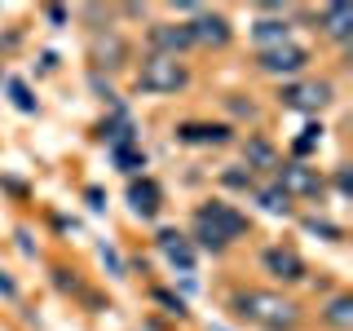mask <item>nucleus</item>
I'll use <instances>...</instances> for the list:
<instances>
[{"mask_svg":"<svg viewBox=\"0 0 353 331\" xmlns=\"http://www.w3.org/2000/svg\"><path fill=\"white\" fill-rule=\"evenodd\" d=\"M279 163H283V154H279V146H274L270 132H248V137H243V168H248L252 177H256V172H274Z\"/></svg>","mask_w":353,"mask_h":331,"instance_id":"13","label":"nucleus"},{"mask_svg":"<svg viewBox=\"0 0 353 331\" xmlns=\"http://www.w3.org/2000/svg\"><path fill=\"white\" fill-rule=\"evenodd\" d=\"M124 203H128V212L132 217H141V221H154L163 212V185L154 181L150 172H141V177H132L128 181V194H124Z\"/></svg>","mask_w":353,"mask_h":331,"instance_id":"12","label":"nucleus"},{"mask_svg":"<svg viewBox=\"0 0 353 331\" xmlns=\"http://www.w3.org/2000/svg\"><path fill=\"white\" fill-rule=\"evenodd\" d=\"M185 27H190V40L199 49H225V44L234 40V22L221 14V9H199Z\"/></svg>","mask_w":353,"mask_h":331,"instance_id":"9","label":"nucleus"},{"mask_svg":"<svg viewBox=\"0 0 353 331\" xmlns=\"http://www.w3.org/2000/svg\"><path fill=\"white\" fill-rule=\"evenodd\" d=\"M194 40H190V27L185 22H150L146 27V53H159V58H181L190 53Z\"/></svg>","mask_w":353,"mask_h":331,"instance_id":"11","label":"nucleus"},{"mask_svg":"<svg viewBox=\"0 0 353 331\" xmlns=\"http://www.w3.org/2000/svg\"><path fill=\"white\" fill-rule=\"evenodd\" d=\"M154 248L168 257L172 270H181V274H194V265H199V252H194V243L185 239V230H159L154 234Z\"/></svg>","mask_w":353,"mask_h":331,"instance_id":"14","label":"nucleus"},{"mask_svg":"<svg viewBox=\"0 0 353 331\" xmlns=\"http://www.w3.org/2000/svg\"><path fill=\"white\" fill-rule=\"evenodd\" d=\"M110 159H115L119 172H128V181L137 172H146V150L141 146H110Z\"/></svg>","mask_w":353,"mask_h":331,"instance_id":"20","label":"nucleus"},{"mask_svg":"<svg viewBox=\"0 0 353 331\" xmlns=\"http://www.w3.org/2000/svg\"><path fill=\"white\" fill-rule=\"evenodd\" d=\"M252 203H256L261 212H270V217H292V212H296V203L270 181V177H265V181H256V190H252Z\"/></svg>","mask_w":353,"mask_h":331,"instance_id":"17","label":"nucleus"},{"mask_svg":"<svg viewBox=\"0 0 353 331\" xmlns=\"http://www.w3.org/2000/svg\"><path fill=\"white\" fill-rule=\"evenodd\" d=\"M274 102L283 110H301V115H323V110L336 102V84L318 80V75H296V80H283Z\"/></svg>","mask_w":353,"mask_h":331,"instance_id":"4","label":"nucleus"},{"mask_svg":"<svg viewBox=\"0 0 353 331\" xmlns=\"http://www.w3.org/2000/svg\"><path fill=\"white\" fill-rule=\"evenodd\" d=\"M225 110H230L234 119H256V106L243 102V93H230V97H225Z\"/></svg>","mask_w":353,"mask_h":331,"instance_id":"24","label":"nucleus"},{"mask_svg":"<svg viewBox=\"0 0 353 331\" xmlns=\"http://www.w3.org/2000/svg\"><path fill=\"white\" fill-rule=\"evenodd\" d=\"M301 225L309 230V234H323L327 243H340V239H345V225H336V221H327V217H301Z\"/></svg>","mask_w":353,"mask_h":331,"instance_id":"21","label":"nucleus"},{"mask_svg":"<svg viewBox=\"0 0 353 331\" xmlns=\"http://www.w3.org/2000/svg\"><path fill=\"white\" fill-rule=\"evenodd\" d=\"M216 181H221V190H234V194H252V190H256V177L243 168V163H230V168H221Z\"/></svg>","mask_w":353,"mask_h":331,"instance_id":"19","label":"nucleus"},{"mask_svg":"<svg viewBox=\"0 0 353 331\" xmlns=\"http://www.w3.org/2000/svg\"><path fill=\"white\" fill-rule=\"evenodd\" d=\"M194 84L190 62L181 58H159V53H146L137 66H132V88L146 97H176Z\"/></svg>","mask_w":353,"mask_h":331,"instance_id":"3","label":"nucleus"},{"mask_svg":"<svg viewBox=\"0 0 353 331\" xmlns=\"http://www.w3.org/2000/svg\"><path fill=\"white\" fill-rule=\"evenodd\" d=\"M256 261H261V274H270V283H283V287L309 283V261L292 248V243H265Z\"/></svg>","mask_w":353,"mask_h":331,"instance_id":"6","label":"nucleus"},{"mask_svg":"<svg viewBox=\"0 0 353 331\" xmlns=\"http://www.w3.org/2000/svg\"><path fill=\"white\" fill-rule=\"evenodd\" d=\"M309 62H314V53H309V44H274V49H256L252 53V71L270 75V80H296V75H309Z\"/></svg>","mask_w":353,"mask_h":331,"instance_id":"5","label":"nucleus"},{"mask_svg":"<svg viewBox=\"0 0 353 331\" xmlns=\"http://www.w3.org/2000/svg\"><path fill=\"white\" fill-rule=\"evenodd\" d=\"M225 305L239 323H252V327H265V331H296L305 318L292 296L270 292V287H234Z\"/></svg>","mask_w":353,"mask_h":331,"instance_id":"2","label":"nucleus"},{"mask_svg":"<svg viewBox=\"0 0 353 331\" xmlns=\"http://www.w3.org/2000/svg\"><path fill=\"white\" fill-rule=\"evenodd\" d=\"M84 199H88V208H93V212H102V208H106V190H102V185H88Z\"/></svg>","mask_w":353,"mask_h":331,"instance_id":"27","label":"nucleus"},{"mask_svg":"<svg viewBox=\"0 0 353 331\" xmlns=\"http://www.w3.org/2000/svg\"><path fill=\"white\" fill-rule=\"evenodd\" d=\"M185 239L194 243V252H212V257H225L230 248H239L243 239H252V217L234 208L230 199H199L190 212V230Z\"/></svg>","mask_w":353,"mask_h":331,"instance_id":"1","label":"nucleus"},{"mask_svg":"<svg viewBox=\"0 0 353 331\" xmlns=\"http://www.w3.org/2000/svg\"><path fill=\"white\" fill-rule=\"evenodd\" d=\"M252 40L256 49H274V44L292 40V9H279V14H261L252 22Z\"/></svg>","mask_w":353,"mask_h":331,"instance_id":"15","label":"nucleus"},{"mask_svg":"<svg viewBox=\"0 0 353 331\" xmlns=\"http://www.w3.org/2000/svg\"><path fill=\"white\" fill-rule=\"evenodd\" d=\"M9 97H14V106H18V110H27V115H36V110H40V102L31 97V88L22 84V80H9Z\"/></svg>","mask_w":353,"mask_h":331,"instance_id":"23","label":"nucleus"},{"mask_svg":"<svg viewBox=\"0 0 353 331\" xmlns=\"http://www.w3.org/2000/svg\"><path fill=\"white\" fill-rule=\"evenodd\" d=\"M88 58H93V71H124L132 58V44L124 31L115 27H93V44H88Z\"/></svg>","mask_w":353,"mask_h":331,"instance_id":"8","label":"nucleus"},{"mask_svg":"<svg viewBox=\"0 0 353 331\" xmlns=\"http://www.w3.org/2000/svg\"><path fill=\"white\" fill-rule=\"evenodd\" d=\"M44 22H53V27H66V22H71V9L49 5V9H44Z\"/></svg>","mask_w":353,"mask_h":331,"instance_id":"26","label":"nucleus"},{"mask_svg":"<svg viewBox=\"0 0 353 331\" xmlns=\"http://www.w3.org/2000/svg\"><path fill=\"white\" fill-rule=\"evenodd\" d=\"M102 261L110 265V274H115V279H124V261L115 257V248H102Z\"/></svg>","mask_w":353,"mask_h":331,"instance_id":"29","label":"nucleus"},{"mask_svg":"<svg viewBox=\"0 0 353 331\" xmlns=\"http://www.w3.org/2000/svg\"><path fill=\"white\" fill-rule=\"evenodd\" d=\"M331 185H336V194H349V163H336V168H331Z\"/></svg>","mask_w":353,"mask_h":331,"instance_id":"25","label":"nucleus"},{"mask_svg":"<svg viewBox=\"0 0 353 331\" xmlns=\"http://www.w3.org/2000/svg\"><path fill=\"white\" fill-rule=\"evenodd\" d=\"M150 301H154V305H163V314L185 318V301H181V296H172V292H163V287H150Z\"/></svg>","mask_w":353,"mask_h":331,"instance_id":"22","label":"nucleus"},{"mask_svg":"<svg viewBox=\"0 0 353 331\" xmlns=\"http://www.w3.org/2000/svg\"><path fill=\"white\" fill-rule=\"evenodd\" d=\"M314 22H318V36H327L331 44H349V36H353V9L349 5H323L314 14Z\"/></svg>","mask_w":353,"mask_h":331,"instance_id":"16","label":"nucleus"},{"mask_svg":"<svg viewBox=\"0 0 353 331\" xmlns=\"http://www.w3.org/2000/svg\"><path fill=\"white\" fill-rule=\"evenodd\" d=\"M172 137L181 146H230L234 141V124H225V119H181L172 128Z\"/></svg>","mask_w":353,"mask_h":331,"instance_id":"10","label":"nucleus"},{"mask_svg":"<svg viewBox=\"0 0 353 331\" xmlns=\"http://www.w3.org/2000/svg\"><path fill=\"white\" fill-rule=\"evenodd\" d=\"M318 323L331 327V331H349L353 327V296L349 292H336L323 309H318Z\"/></svg>","mask_w":353,"mask_h":331,"instance_id":"18","label":"nucleus"},{"mask_svg":"<svg viewBox=\"0 0 353 331\" xmlns=\"http://www.w3.org/2000/svg\"><path fill=\"white\" fill-rule=\"evenodd\" d=\"M270 181L279 185V190L292 199H323L327 194V177L314 168V163H301V159H283L279 168L270 172Z\"/></svg>","mask_w":353,"mask_h":331,"instance_id":"7","label":"nucleus"},{"mask_svg":"<svg viewBox=\"0 0 353 331\" xmlns=\"http://www.w3.org/2000/svg\"><path fill=\"white\" fill-rule=\"evenodd\" d=\"M0 296H5V301H18V283L9 279V270H0Z\"/></svg>","mask_w":353,"mask_h":331,"instance_id":"28","label":"nucleus"}]
</instances>
